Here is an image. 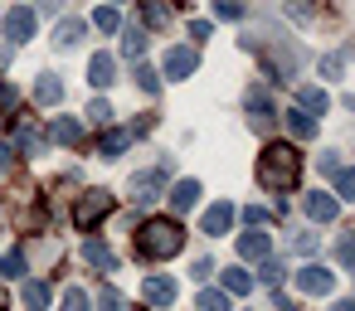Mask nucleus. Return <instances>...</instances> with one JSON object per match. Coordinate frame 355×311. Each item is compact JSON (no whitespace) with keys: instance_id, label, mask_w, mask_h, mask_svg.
<instances>
[{"instance_id":"obj_10","label":"nucleus","mask_w":355,"mask_h":311,"mask_svg":"<svg viewBox=\"0 0 355 311\" xmlns=\"http://www.w3.org/2000/svg\"><path fill=\"white\" fill-rule=\"evenodd\" d=\"M112 73H117L112 54H93V59H88V83H93V88H112V83H117Z\"/></svg>"},{"instance_id":"obj_47","label":"nucleus","mask_w":355,"mask_h":311,"mask_svg":"<svg viewBox=\"0 0 355 311\" xmlns=\"http://www.w3.org/2000/svg\"><path fill=\"white\" fill-rule=\"evenodd\" d=\"M0 311H10V296H6V287H0Z\"/></svg>"},{"instance_id":"obj_6","label":"nucleus","mask_w":355,"mask_h":311,"mask_svg":"<svg viewBox=\"0 0 355 311\" xmlns=\"http://www.w3.org/2000/svg\"><path fill=\"white\" fill-rule=\"evenodd\" d=\"M297 287H302L306 296H326V292L336 287V277H331V272H326L321 263H306V267L297 272Z\"/></svg>"},{"instance_id":"obj_42","label":"nucleus","mask_w":355,"mask_h":311,"mask_svg":"<svg viewBox=\"0 0 355 311\" xmlns=\"http://www.w3.org/2000/svg\"><path fill=\"white\" fill-rule=\"evenodd\" d=\"M209 35H214L209 20H195V25H190V39H209Z\"/></svg>"},{"instance_id":"obj_41","label":"nucleus","mask_w":355,"mask_h":311,"mask_svg":"<svg viewBox=\"0 0 355 311\" xmlns=\"http://www.w3.org/2000/svg\"><path fill=\"white\" fill-rule=\"evenodd\" d=\"M316 166H321V175H331V180H336V170H340V161H336V151H321V161H316Z\"/></svg>"},{"instance_id":"obj_45","label":"nucleus","mask_w":355,"mask_h":311,"mask_svg":"<svg viewBox=\"0 0 355 311\" xmlns=\"http://www.w3.org/2000/svg\"><path fill=\"white\" fill-rule=\"evenodd\" d=\"M272 306H277V311H297V301H287V296H282V292H277V296H272Z\"/></svg>"},{"instance_id":"obj_46","label":"nucleus","mask_w":355,"mask_h":311,"mask_svg":"<svg viewBox=\"0 0 355 311\" xmlns=\"http://www.w3.org/2000/svg\"><path fill=\"white\" fill-rule=\"evenodd\" d=\"M331 311H355V301H336V306H331Z\"/></svg>"},{"instance_id":"obj_36","label":"nucleus","mask_w":355,"mask_h":311,"mask_svg":"<svg viewBox=\"0 0 355 311\" xmlns=\"http://www.w3.org/2000/svg\"><path fill=\"white\" fill-rule=\"evenodd\" d=\"M316 243H321L316 233H292V243H287V248H292V253H316Z\"/></svg>"},{"instance_id":"obj_9","label":"nucleus","mask_w":355,"mask_h":311,"mask_svg":"<svg viewBox=\"0 0 355 311\" xmlns=\"http://www.w3.org/2000/svg\"><path fill=\"white\" fill-rule=\"evenodd\" d=\"M243 107H248V112H258V117H253V127H268V122H272V98H268L258 83H253V88H243Z\"/></svg>"},{"instance_id":"obj_31","label":"nucleus","mask_w":355,"mask_h":311,"mask_svg":"<svg viewBox=\"0 0 355 311\" xmlns=\"http://www.w3.org/2000/svg\"><path fill=\"white\" fill-rule=\"evenodd\" d=\"M336 263H340V267H350V272H355V233H345V238H340V243H336Z\"/></svg>"},{"instance_id":"obj_28","label":"nucleus","mask_w":355,"mask_h":311,"mask_svg":"<svg viewBox=\"0 0 355 311\" xmlns=\"http://www.w3.org/2000/svg\"><path fill=\"white\" fill-rule=\"evenodd\" d=\"M98 306H103V311H127V296H122L117 287H103V292H98Z\"/></svg>"},{"instance_id":"obj_35","label":"nucleus","mask_w":355,"mask_h":311,"mask_svg":"<svg viewBox=\"0 0 355 311\" xmlns=\"http://www.w3.org/2000/svg\"><path fill=\"white\" fill-rule=\"evenodd\" d=\"M93 25H98V30H107V35H112V30H122V20H117V10H112V6H103V10L93 15Z\"/></svg>"},{"instance_id":"obj_39","label":"nucleus","mask_w":355,"mask_h":311,"mask_svg":"<svg viewBox=\"0 0 355 311\" xmlns=\"http://www.w3.org/2000/svg\"><path fill=\"white\" fill-rule=\"evenodd\" d=\"M15 156H20L15 146H0V180H6V175L15 170Z\"/></svg>"},{"instance_id":"obj_21","label":"nucleus","mask_w":355,"mask_h":311,"mask_svg":"<svg viewBox=\"0 0 355 311\" xmlns=\"http://www.w3.org/2000/svg\"><path fill=\"white\" fill-rule=\"evenodd\" d=\"M127 141H132V136H127L122 127H107V132H103V141H98V151L112 161V156H122V151H127Z\"/></svg>"},{"instance_id":"obj_4","label":"nucleus","mask_w":355,"mask_h":311,"mask_svg":"<svg viewBox=\"0 0 355 311\" xmlns=\"http://www.w3.org/2000/svg\"><path fill=\"white\" fill-rule=\"evenodd\" d=\"M107 214H112V195H107V190H88V195L73 204V224H78V229H93V224L107 219Z\"/></svg>"},{"instance_id":"obj_1","label":"nucleus","mask_w":355,"mask_h":311,"mask_svg":"<svg viewBox=\"0 0 355 311\" xmlns=\"http://www.w3.org/2000/svg\"><path fill=\"white\" fill-rule=\"evenodd\" d=\"M297 175H302V156H297V146L272 141V146L258 156V185H263V190L282 195V190H292V185H297Z\"/></svg>"},{"instance_id":"obj_5","label":"nucleus","mask_w":355,"mask_h":311,"mask_svg":"<svg viewBox=\"0 0 355 311\" xmlns=\"http://www.w3.org/2000/svg\"><path fill=\"white\" fill-rule=\"evenodd\" d=\"M195 64H200V54H195V49H185V44H175V49H166L161 73H166V78H190V73H195Z\"/></svg>"},{"instance_id":"obj_14","label":"nucleus","mask_w":355,"mask_h":311,"mask_svg":"<svg viewBox=\"0 0 355 311\" xmlns=\"http://www.w3.org/2000/svg\"><path fill=\"white\" fill-rule=\"evenodd\" d=\"M141 292H146L151 306H171V301H175V282H171V277H146Z\"/></svg>"},{"instance_id":"obj_43","label":"nucleus","mask_w":355,"mask_h":311,"mask_svg":"<svg viewBox=\"0 0 355 311\" xmlns=\"http://www.w3.org/2000/svg\"><path fill=\"white\" fill-rule=\"evenodd\" d=\"M15 98H20V93H15L10 83H0V107H15Z\"/></svg>"},{"instance_id":"obj_17","label":"nucleus","mask_w":355,"mask_h":311,"mask_svg":"<svg viewBox=\"0 0 355 311\" xmlns=\"http://www.w3.org/2000/svg\"><path fill=\"white\" fill-rule=\"evenodd\" d=\"M83 35H88V20H64V25L54 30V44H59V49H73Z\"/></svg>"},{"instance_id":"obj_38","label":"nucleus","mask_w":355,"mask_h":311,"mask_svg":"<svg viewBox=\"0 0 355 311\" xmlns=\"http://www.w3.org/2000/svg\"><path fill=\"white\" fill-rule=\"evenodd\" d=\"M214 15H219V20H243V6H239V0H219Z\"/></svg>"},{"instance_id":"obj_15","label":"nucleus","mask_w":355,"mask_h":311,"mask_svg":"<svg viewBox=\"0 0 355 311\" xmlns=\"http://www.w3.org/2000/svg\"><path fill=\"white\" fill-rule=\"evenodd\" d=\"M229 224H234V204H209L205 209V233H229Z\"/></svg>"},{"instance_id":"obj_7","label":"nucleus","mask_w":355,"mask_h":311,"mask_svg":"<svg viewBox=\"0 0 355 311\" xmlns=\"http://www.w3.org/2000/svg\"><path fill=\"white\" fill-rule=\"evenodd\" d=\"M6 35H10L15 44H30V39H35V10L10 6V15H6Z\"/></svg>"},{"instance_id":"obj_3","label":"nucleus","mask_w":355,"mask_h":311,"mask_svg":"<svg viewBox=\"0 0 355 311\" xmlns=\"http://www.w3.org/2000/svg\"><path fill=\"white\" fill-rule=\"evenodd\" d=\"M166 170H171V161H161L156 170H141V175H132V180H127V195H132L137 204H151V199L166 190Z\"/></svg>"},{"instance_id":"obj_20","label":"nucleus","mask_w":355,"mask_h":311,"mask_svg":"<svg viewBox=\"0 0 355 311\" xmlns=\"http://www.w3.org/2000/svg\"><path fill=\"white\" fill-rule=\"evenodd\" d=\"M248 292H253V272H243V263L224 272V296H248Z\"/></svg>"},{"instance_id":"obj_30","label":"nucleus","mask_w":355,"mask_h":311,"mask_svg":"<svg viewBox=\"0 0 355 311\" xmlns=\"http://www.w3.org/2000/svg\"><path fill=\"white\" fill-rule=\"evenodd\" d=\"M195 311H229V296H224V292H200Z\"/></svg>"},{"instance_id":"obj_2","label":"nucleus","mask_w":355,"mask_h":311,"mask_svg":"<svg viewBox=\"0 0 355 311\" xmlns=\"http://www.w3.org/2000/svg\"><path fill=\"white\" fill-rule=\"evenodd\" d=\"M180 248H185V229H180L175 219H151V224H141V233H137V253L151 258V263L175 258Z\"/></svg>"},{"instance_id":"obj_32","label":"nucleus","mask_w":355,"mask_h":311,"mask_svg":"<svg viewBox=\"0 0 355 311\" xmlns=\"http://www.w3.org/2000/svg\"><path fill=\"white\" fill-rule=\"evenodd\" d=\"M141 15H146V25H171V10L161 6V0H146V6H141Z\"/></svg>"},{"instance_id":"obj_23","label":"nucleus","mask_w":355,"mask_h":311,"mask_svg":"<svg viewBox=\"0 0 355 311\" xmlns=\"http://www.w3.org/2000/svg\"><path fill=\"white\" fill-rule=\"evenodd\" d=\"M20 296H25V306H30V311H44V306H49V282H25V292H20Z\"/></svg>"},{"instance_id":"obj_37","label":"nucleus","mask_w":355,"mask_h":311,"mask_svg":"<svg viewBox=\"0 0 355 311\" xmlns=\"http://www.w3.org/2000/svg\"><path fill=\"white\" fill-rule=\"evenodd\" d=\"M282 272H287V263H277V258H263V282H282Z\"/></svg>"},{"instance_id":"obj_27","label":"nucleus","mask_w":355,"mask_h":311,"mask_svg":"<svg viewBox=\"0 0 355 311\" xmlns=\"http://www.w3.org/2000/svg\"><path fill=\"white\" fill-rule=\"evenodd\" d=\"M132 78H137V88H141V93H156V88H161L156 69H146V64H137V69H132Z\"/></svg>"},{"instance_id":"obj_33","label":"nucleus","mask_w":355,"mask_h":311,"mask_svg":"<svg viewBox=\"0 0 355 311\" xmlns=\"http://www.w3.org/2000/svg\"><path fill=\"white\" fill-rule=\"evenodd\" d=\"M214 272H219V267H214V258H195V263H190V277H195L200 287H205V282H209Z\"/></svg>"},{"instance_id":"obj_16","label":"nucleus","mask_w":355,"mask_h":311,"mask_svg":"<svg viewBox=\"0 0 355 311\" xmlns=\"http://www.w3.org/2000/svg\"><path fill=\"white\" fill-rule=\"evenodd\" d=\"M35 98H40L44 107L64 103V83H59V73H40V83H35Z\"/></svg>"},{"instance_id":"obj_8","label":"nucleus","mask_w":355,"mask_h":311,"mask_svg":"<svg viewBox=\"0 0 355 311\" xmlns=\"http://www.w3.org/2000/svg\"><path fill=\"white\" fill-rule=\"evenodd\" d=\"M268 253H272V238H268V233H258V229H253V233H243V238H239V263H263Z\"/></svg>"},{"instance_id":"obj_12","label":"nucleus","mask_w":355,"mask_h":311,"mask_svg":"<svg viewBox=\"0 0 355 311\" xmlns=\"http://www.w3.org/2000/svg\"><path fill=\"white\" fill-rule=\"evenodd\" d=\"M306 214H311L316 224H331V219L340 214V199H336V195H321V190H316V195H306Z\"/></svg>"},{"instance_id":"obj_26","label":"nucleus","mask_w":355,"mask_h":311,"mask_svg":"<svg viewBox=\"0 0 355 311\" xmlns=\"http://www.w3.org/2000/svg\"><path fill=\"white\" fill-rule=\"evenodd\" d=\"M0 267H6L10 277H25V272H30V263H25V253H20V248H10L6 258H0Z\"/></svg>"},{"instance_id":"obj_19","label":"nucleus","mask_w":355,"mask_h":311,"mask_svg":"<svg viewBox=\"0 0 355 311\" xmlns=\"http://www.w3.org/2000/svg\"><path fill=\"white\" fill-rule=\"evenodd\" d=\"M83 258H88V263H93L98 272H112V267H117V253H112L107 243H98V238H93V243L83 248Z\"/></svg>"},{"instance_id":"obj_22","label":"nucleus","mask_w":355,"mask_h":311,"mask_svg":"<svg viewBox=\"0 0 355 311\" xmlns=\"http://www.w3.org/2000/svg\"><path fill=\"white\" fill-rule=\"evenodd\" d=\"M287 132H292L297 141H306V136H316V122H311L302 107H292V112H287Z\"/></svg>"},{"instance_id":"obj_40","label":"nucleus","mask_w":355,"mask_h":311,"mask_svg":"<svg viewBox=\"0 0 355 311\" xmlns=\"http://www.w3.org/2000/svg\"><path fill=\"white\" fill-rule=\"evenodd\" d=\"M88 117H93V122H98V127H103V122H107V117H112V107H107V103H103V98H98V103H88Z\"/></svg>"},{"instance_id":"obj_11","label":"nucleus","mask_w":355,"mask_h":311,"mask_svg":"<svg viewBox=\"0 0 355 311\" xmlns=\"http://www.w3.org/2000/svg\"><path fill=\"white\" fill-rule=\"evenodd\" d=\"M49 141H59V146H78V141H83L78 117H54V122H49Z\"/></svg>"},{"instance_id":"obj_13","label":"nucleus","mask_w":355,"mask_h":311,"mask_svg":"<svg viewBox=\"0 0 355 311\" xmlns=\"http://www.w3.org/2000/svg\"><path fill=\"white\" fill-rule=\"evenodd\" d=\"M195 204H200V180H175V190H171V209L185 214V209H195Z\"/></svg>"},{"instance_id":"obj_24","label":"nucleus","mask_w":355,"mask_h":311,"mask_svg":"<svg viewBox=\"0 0 355 311\" xmlns=\"http://www.w3.org/2000/svg\"><path fill=\"white\" fill-rule=\"evenodd\" d=\"M122 54H127V59H141V54H146V35H141V30H122Z\"/></svg>"},{"instance_id":"obj_25","label":"nucleus","mask_w":355,"mask_h":311,"mask_svg":"<svg viewBox=\"0 0 355 311\" xmlns=\"http://www.w3.org/2000/svg\"><path fill=\"white\" fill-rule=\"evenodd\" d=\"M350 54H355V44H345L340 54H326V59H321V73H326V78H340V69H345Z\"/></svg>"},{"instance_id":"obj_34","label":"nucleus","mask_w":355,"mask_h":311,"mask_svg":"<svg viewBox=\"0 0 355 311\" xmlns=\"http://www.w3.org/2000/svg\"><path fill=\"white\" fill-rule=\"evenodd\" d=\"M336 199H355V170H336Z\"/></svg>"},{"instance_id":"obj_44","label":"nucleus","mask_w":355,"mask_h":311,"mask_svg":"<svg viewBox=\"0 0 355 311\" xmlns=\"http://www.w3.org/2000/svg\"><path fill=\"white\" fill-rule=\"evenodd\" d=\"M64 10V0H40V15H59Z\"/></svg>"},{"instance_id":"obj_29","label":"nucleus","mask_w":355,"mask_h":311,"mask_svg":"<svg viewBox=\"0 0 355 311\" xmlns=\"http://www.w3.org/2000/svg\"><path fill=\"white\" fill-rule=\"evenodd\" d=\"M64 311H93L88 292H83V287H69V292H64Z\"/></svg>"},{"instance_id":"obj_18","label":"nucleus","mask_w":355,"mask_h":311,"mask_svg":"<svg viewBox=\"0 0 355 311\" xmlns=\"http://www.w3.org/2000/svg\"><path fill=\"white\" fill-rule=\"evenodd\" d=\"M297 98H302V112L311 117V112H326L331 107V98H326V88H316V83H306V88H297Z\"/></svg>"}]
</instances>
